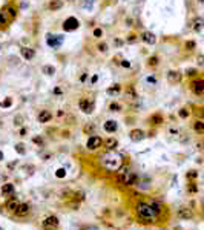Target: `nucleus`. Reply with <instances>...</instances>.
Instances as JSON below:
<instances>
[{"label": "nucleus", "instance_id": "obj_1", "mask_svg": "<svg viewBox=\"0 0 204 230\" xmlns=\"http://www.w3.org/2000/svg\"><path fill=\"white\" fill-rule=\"evenodd\" d=\"M137 215L138 218L141 219V222H147V224H152L155 221V218H157V213L154 212V209L151 207V204H147L144 201H140L137 204Z\"/></svg>", "mask_w": 204, "mask_h": 230}, {"label": "nucleus", "instance_id": "obj_2", "mask_svg": "<svg viewBox=\"0 0 204 230\" xmlns=\"http://www.w3.org/2000/svg\"><path fill=\"white\" fill-rule=\"evenodd\" d=\"M79 107L81 112L85 114H92L94 107H95V101L92 98H88V97H83V98L79 100Z\"/></svg>", "mask_w": 204, "mask_h": 230}, {"label": "nucleus", "instance_id": "obj_3", "mask_svg": "<svg viewBox=\"0 0 204 230\" xmlns=\"http://www.w3.org/2000/svg\"><path fill=\"white\" fill-rule=\"evenodd\" d=\"M120 181L124 184V186H134L135 181H137V175L134 172H126L120 169Z\"/></svg>", "mask_w": 204, "mask_h": 230}, {"label": "nucleus", "instance_id": "obj_4", "mask_svg": "<svg viewBox=\"0 0 204 230\" xmlns=\"http://www.w3.org/2000/svg\"><path fill=\"white\" fill-rule=\"evenodd\" d=\"M41 226H43L45 230H57L58 229V218L54 216V215L46 216L45 219L41 221Z\"/></svg>", "mask_w": 204, "mask_h": 230}, {"label": "nucleus", "instance_id": "obj_5", "mask_svg": "<svg viewBox=\"0 0 204 230\" xmlns=\"http://www.w3.org/2000/svg\"><path fill=\"white\" fill-rule=\"evenodd\" d=\"M80 26V22L75 19V17H68L64 22H63V31L66 32H71V31H75V29H79Z\"/></svg>", "mask_w": 204, "mask_h": 230}, {"label": "nucleus", "instance_id": "obj_6", "mask_svg": "<svg viewBox=\"0 0 204 230\" xmlns=\"http://www.w3.org/2000/svg\"><path fill=\"white\" fill-rule=\"evenodd\" d=\"M101 144H103V140H101L98 135H92V137H89V140L86 143V147L89 150H95V149L101 147Z\"/></svg>", "mask_w": 204, "mask_h": 230}, {"label": "nucleus", "instance_id": "obj_7", "mask_svg": "<svg viewBox=\"0 0 204 230\" xmlns=\"http://www.w3.org/2000/svg\"><path fill=\"white\" fill-rule=\"evenodd\" d=\"M29 210H31V207H29L28 203H20L19 205H17V209L14 210V215L17 218H23V216H26L29 213Z\"/></svg>", "mask_w": 204, "mask_h": 230}, {"label": "nucleus", "instance_id": "obj_8", "mask_svg": "<svg viewBox=\"0 0 204 230\" xmlns=\"http://www.w3.org/2000/svg\"><path fill=\"white\" fill-rule=\"evenodd\" d=\"M179 80H181V74H179L178 71H169L167 72V81L170 84H177V83H179Z\"/></svg>", "mask_w": 204, "mask_h": 230}, {"label": "nucleus", "instance_id": "obj_9", "mask_svg": "<svg viewBox=\"0 0 204 230\" xmlns=\"http://www.w3.org/2000/svg\"><path fill=\"white\" fill-rule=\"evenodd\" d=\"M20 54H22V57L25 58V60H32L35 57V49H32V48H22L20 49Z\"/></svg>", "mask_w": 204, "mask_h": 230}, {"label": "nucleus", "instance_id": "obj_10", "mask_svg": "<svg viewBox=\"0 0 204 230\" xmlns=\"http://www.w3.org/2000/svg\"><path fill=\"white\" fill-rule=\"evenodd\" d=\"M48 11H58L63 8V0H49V3H48Z\"/></svg>", "mask_w": 204, "mask_h": 230}, {"label": "nucleus", "instance_id": "obj_11", "mask_svg": "<svg viewBox=\"0 0 204 230\" xmlns=\"http://www.w3.org/2000/svg\"><path fill=\"white\" fill-rule=\"evenodd\" d=\"M192 90H193L195 94H204V80H195L192 83Z\"/></svg>", "mask_w": 204, "mask_h": 230}, {"label": "nucleus", "instance_id": "obj_12", "mask_svg": "<svg viewBox=\"0 0 204 230\" xmlns=\"http://www.w3.org/2000/svg\"><path fill=\"white\" fill-rule=\"evenodd\" d=\"M46 41L51 48H57L60 43H62V35H48Z\"/></svg>", "mask_w": 204, "mask_h": 230}, {"label": "nucleus", "instance_id": "obj_13", "mask_svg": "<svg viewBox=\"0 0 204 230\" xmlns=\"http://www.w3.org/2000/svg\"><path fill=\"white\" fill-rule=\"evenodd\" d=\"M178 216L183 218V219H190V218L193 216V213H192V210L189 207H179L178 209Z\"/></svg>", "mask_w": 204, "mask_h": 230}, {"label": "nucleus", "instance_id": "obj_14", "mask_svg": "<svg viewBox=\"0 0 204 230\" xmlns=\"http://www.w3.org/2000/svg\"><path fill=\"white\" fill-rule=\"evenodd\" d=\"M51 118H52V114L49 111H46V109L39 112V121L40 123H48V121H51Z\"/></svg>", "mask_w": 204, "mask_h": 230}, {"label": "nucleus", "instance_id": "obj_15", "mask_svg": "<svg viewBox=\"0 0 204 230\" xmlns=\"http://www.w3.org/2000/svg\"><path fill=\"white\" fill-rule=\"evenodd\" d=\"M143 41L147 43V45H155V43H157V37H155V34L147 31V32L143 34Z\"/></svg>", "mask_w": 204, "mask_h": 230}, {"label": "nucleus", "instance_id": "obj_16", "mask_svg": "<svg viewBox=\"0 0 204 230\" xmlns=\"http://www.w3.org/2000/svg\"><path fill=\"white\" fill-rule=\"evenodd\" d=\"M13 193H14V186L11 183H5L2 186V195L3 196H11Z\"/></svg>", "mask_w": 204, "mask_h": 230}, {"label": "nucleus", "instance_id": "obj_17", "mask_svg": "<svg viewBox=\"0 0 204 230\" xmlns=\"http://www.w3.org/2000/svg\"><path fill=\"white\" fill-rule=\"evenodd\" d=\"M144 130H141V129H134L130 132V138L134 141H140V140H143V138H144Z\"/></svg>", "mask_w": 204, "mask_h": 230}, {"label": "nucleus", "instance_id": "obj_18", "mask_svg": "<svg viewBox=\"0 0 204 230\" xmlns=\"http://www.w3.org/2000/svg\"><path fill=\"white\" fill-rule=\"evenodd\" d=\"M13 20L8 14V11H0V25L2 26H8L9 22Z\"/></svg>", "mask_w": 204, "mask_h": 230}, {"label": "nucleus", "instance_id": "obj_19", "mask_svg": "<svg viewBox=\"0 0 204 230\" xmlns=\"http://www.w3.org/2000/svg\"><path fill=\"white\" fill-rule=\"evenodd\" d=\"M103 128H104V130H106V132H109V134H114V132L117 130L118 126H117V123L114 121V120H107V121L104 123Z\"/></svg>", "mask_w": 204, "mask_h": 230}, {"label": "nucleus", "instance_id": "obj_20", "mask_svg": "<svg viewBox=\"0 0 204 230\" xmlns=\"http://www.w3.org/2000/svg\"><path fill=\"white\" fill-rule=\"evenodd\" d=\"M19 204H20V203L17 201L15 198H13V199H8V201L5 203V209H6V210H9V212H13V213H14V210L17 209V205H19Z\"/></svg>", "mask_w": 204, "mask_h": 230}, {"label": "nucleus", "instance_id": "obj_21", "mask_svg": "<svg viewBox=\"0 0 204 230\" xmlns=\"http://www.w3.org/2000/svg\"><path fill=\"white\" fill-rule=\"evenodd\" d=\"M126 97H128L129 100L137 98V90L134 88V84H128V86H126Z\"/></svg>", "mask_w": 204, "mask_h": 230}, {"label": "nucleus", "instance_id": "obj_22", "mask_svg": "<svg viewBox=\"0 0 204 230\" xmlns=\"http://www.w3.org/2000/svg\"><path fill=\"white\" fill-rule=\"evenodd\" d=\"M192 28H193V31L200 32L201 29L204 28V19H203V17H196V19L193 20V26H192Z\"/></svg>", "mask_w": 204, "mask_h": 230}, {"label": "nucleus", "instance_id": "obj_23", "mask_svg": "<svg viewBox=\"0 0 204 230\" xmlns=\"http://www.w3.org/2000/svg\"><path fill=\"white\" fill-rule=\"evenodd\" d=\"M109 95H118L120 92H121V84H112V86H109L107 88V90H106Z\"/></svg>", "mask_w": 204, "mask_h": 230}, {"label": "nucleus", "instance_id": "obj_24", "mask_svg": "<svg viewBox=\"0 0 204 230\" xmlns=\"http://www.w3.org/2000/svg\"><path fill=\"white\" fill-rule=\"evenodd\" d=\"M158 63H160L158 55H152V57L147 58V63H146V65H147V68H157Z\"/></svg>", "mask_w": 204, "mask_h": 230}, {"label": "nucleus", "instance_id": "obj_25", "mask_svg": "<svg viewBox=\"0 0 204 230\" xmlns=\"http://www.w3.org/2000/svg\"><path fill=\"white\" fill-rule=\"evenodd\" d=\"M193 130L196 132V134H204V121H201V120H198V121L193 123Z\"/></svg>", "mask_w": 204, "mask_h": 230}, {"label": "nucleus", "instance_id": "obj_26", "mask_svg": "<svg viewBox=\"0 0 204 230\" xmlns=\"http://www.w3.org/2000/svg\"><path fill=\"white\" fill-rule=\"evenodd\" d=\"M149 123H152V124H161L163 123V115L161 114H154L151 118H149Z\"/></svg>", "mask_w": 204, "mask_h": 230}, {"label": "nucleus", "instance_id": "obj_27", "mask_svg": "<svg viewBox=\"0 0 204 230\" xmlns=\"http://www.w3.org/2000/svg\"><path fill=\"white\" fill-rule=\"evenodd\" d=\"M41 72H43L45 75H54L55 74V68L51 66V65H45L43 68H41Z\"/></svg>", "mask_w": 204, "mask_h": 230}, {"label": "nucleus", "instance_id": "obj_28", "mask_svg": "<svg viewBox=\"0 0 204 230\" xmlns=\"http://www.w3.org/2000/svg\"><path fill=\"white\" fill-rule=\"evenodd\" d=\"M117 144H118V141L115 140V138H107V141H106L107 149H115V147H117Z\"/></svg>", "mask_w": 204, "mask_h": 230}, {"label": "nucleus", "instance_id": "obj_29", "mask_svg": "<svg viewBox=\"0 0 204 230\" xmlns=\"http://www.w3.org/2000/svg\"><path fill=\"white\" fill-rule=\"evenodd\" d=\"M151 207L154 209V212H155V213H157V215H160V213H161V210H163V209H161V207H163V205H161L160 203H157V201H154V203L151 204Z\"/></svg>", "mask_w": 204, "mask_h": 230}, {"label": "nucleus", "instance_id": "obj_30", "mask_svg": "<svg viewBox=\"0 0 204 230\" xmlns=\"http://www.w3.org/2000/svg\"><path fill=\"white\" fill-rule=\"evenodd\" d=\"M178 115H179L181 118H187L189 115H190V112H189V109H187V107H183V109H179Z\"/></svg>", "mask_w": 204, "mask_h": 230}, {"label": "nucleus", "instance_id": "obj_31", "mask_svg": "<svg viewBox=\"0 0 204 230\" xmlns=\"http://www.w3.org/2000/svg\"><path fill=\"white\" fill-rule=\"evenodd\" d=\"M109 111H112V112L121 111V104H118V103H111V104H109Z\"/></svg>", "mask_w": 204, "mask_h": 230}, {"label": "nucleus", "instance_id": "obj_32", "mask_svg": "<svg viewBox=\"0 0 204 230\" xmlns=\"http://www.w3.org/2000/svg\"><path fill=\"white\" fill-rule=\"evenodd\" d=\"M94 128H95V124H94V123H88V126H85V129H83V132H85V134H92Z\"/></svg>", "mask_w": 204, "mask_h": 230}, {"label": "nucleus", "instance_id": "obj_33", "mask_svg": "<svg viewBox=\"0 0 204 230\" xmlns=\"http://www.w3.org/2000/svg\"><path fill=\"white\" fill-rule=\"evenodd\" d=\"M11 104H13V98H11V97H6V100L0 103V106L2 107H9Z\"/></svg>", "mask_w": 204, "mask_h": 230}, {"label": "nucleus", "instance_id": "obj_34", "mask_svg": "<svg viewBox=\"0 0 204 230\" xmlns=\"http://www.w3.org/2000/svg\"><path fill=\"white\" fill-rule=\"evenodd\" d=\"M95 0H83V8L85 9H91Z\"/></svg>", "mask_w": 204, "mask_h": 230}, {"label": "nucleus", "instance_id": "obj_35", "mask_svg": "<svg viewBox=\"0 0 204 230\" xmlns=\"http://www.w3.org/2000/svg\"><path fill=\"white\" fill-rule=\"evenodd\" d=\"M101 35H103V29H101V28H95L94 29V37L95 39H101Z\"/></svg>", "mask_w": 204, "mask_h": 230}, {"label": "nucleus", "instance_id": "obj_36", "mask_svg": "<svg viewBox=\"0 0 204 230\" xmlns=\"http://www.w3.org/2000/svg\"><path fill=\"white\" fill-rule=\"evenodd\" d=\"M187 190H189L190 193H195V192L198 190V187H196V184H195V183H190V184L187 186Z\"/></svg>", "mask_w": 204, "mask_h": 230}, {"label": "nucleus", "instance_id": "obj_37", "mask_svg": "<svg viewBox=\"0 0 204 230\" xmlns=\"http://www.w3.org/2000/svg\"><path fill=\"white\" fill-rule=\"evenodd\" d=\"M97 49H98L100 52H106V49H107V45H106V43H98Z\"/></svg>", "mask_w": 204, "mask_h": 230}, {"label": "nucleus", "instance_id": "obj_38", "mask_svg": "<svg viewBox=\"0 0 204 230\" xmlns=\"http://www.w3.org/2000/svg\"><path fill=\"white\" fill-rule=\"evenodd\" d=\"M196 175H198V173H196L195 170H189V172H187V178H189V180H195Z\"/></svg>", "mask_w": 204, "mask_h": 230}, {"label": "nucleus", "instance_id": "obj_39", "mask_svg": "<svg viewBox=\"0 0 204 230\" xmlns=\"http://www.w3.org/2000/svg\"><path fill=\"white\" fill-rule=\"evenodd\" d=\"M15 150H17L19 154H23V152H25V146H23V144H17V146H15Z\"/></svg>", "mask_w": 204, "mask_h": 230}, {"label": "nucleus", "instance_id": "obj_40", "mask_svg": "<svg viewBox=\"0 0 204 230\" xmlns=\"http://www.w3.org/2000/svg\"><path fill=\"white\" fill-rule=\"evenodd\" d=\"M14 121H15V126H20V124L23 123V118H22V115H17Z\"/></svg>", "mask_w": 204, "mask_h": 230}, {"label": "nucleus", "instance_id": "obj_41", "mask_svg": "<svg viewBox=\"0 0 204 230\" xmlns=\"http://www.w3.org/2000/svg\"><path fill=\"white\" fill-rule=\"evenodd\" d=\"M186 48H187V49H192V48H195V43L193 41H187V43H186Z\"/></svg>", "mask_w": 204, "mask_h": 230}, {"label": "nucleus", "instance_id": "obj_42", "mask_svg": "<svg viewBox=\"0 0 204 230\" xmlns=\"http://www.w3.org/2000/svg\"><path fill=\"white\" fill-rule=\"evenodd\" d=\"M55 175H57V177H64V170H63V169H58Z\"/></svg>", "mask_w": 204, "mask_h": 230}, {"label": "nucleus", "instance_id": "obj_43", "mask_svg": "<svg viewBox=\"0 0 204 230\" xmlns=\"http://www.w3.org/2000/svg\"><path fill=\"white\" fill-rule=\"evenodd\" d=\"M135 40H137V35H129V37H128L129 43H132V41H135Z\"/></svg>", "mask_w": 204, "mask_h": 230}, {"label": "nucleus", "instance_id": "obj_44", "mask_svg": "<svg viewBox=\"0 0 204 230\" xmlns=\"http://www.w3.org/2000/svg\"><path fill=\"white\" fill-rule=\"evenodd\" d=\"M54 94H55V95H62V89H60V88H55V89H54Z\"/></svg>", "mask_w": 204, "mask_h": 230}, {"label": "nucleus", "instance_id": "obj_45", "mask_svg": "<svg viewBox=\"0 0 204 230\" xmlns=\"http://www.w3.org/2000/svg\"><path fill=\"white\" fill-rule=\"evenodd\" d=\"M121 65L124 66V68H129V66H130V63L128 62V60H123V62H121Z\"/></svg>", "mask_w": 204, "mask_h": 230}, {"label": "nucleus", "instance_id": "obj_46", "mask_svg": "<svg viewBox=\"0 0 204 230\" xmlns=\"http://www.w3.org/2000/svg\"><path fill=\"white\" fill-rule=\"evenodd\" d=\"M86 78H88V74H83V75L80 77V81H81V83H85V81H86Z\"/></svg>", "mask_w": 204, "mask_h": 230}, {"label": "nucleus", "instance_id": "obj_47", "mask_svg": "<svg viewBox=\"0 0 204 230\" xmlns=\"http://www.w3.org/2000/svg\"><path fill=\"white\" fill-rule=\"evenodd\" d=\"M97 80H98V75H94V77H92V84L97 83Z\"/></svg>", "mask_w": 204, "mask_h": 230}, {"label": "nucleus", "instance_id": "obj_48", "mask_svg": "<svg viewBox=\"0 0 204 230\" xmlns=\"http://www.w3.org/2000/svg\"><path fill=\"white\" fill-rule=\"evenodd\" d=\"M32 141H34V143H39V144H41V138H34Z\"/></svg>", "mask_w": 204, "mask_h": 230}, {"label": "nucleus", "instance_id": "obj_49", "mask_svg": "<svg viewBox=\"0 0 204 230\" xmlns=\"http://www.w3.org/2000/svg\"><path fill=\"white\" fill-rule=\"evenodd\" d=\"M193 74H195L193 69H189V71H187V75H193Z\"/></svg>", "mask_w": 204, "mask_h": 230}, {"label": "nucleus", "instance_id": "obj_50", "mask_svg": "<svg viewBox=\"0 0 204 230\" xmlns=\"http://www.w3.org/2000/svg\"><path fill=\"white\" fill-rule=\"evenodd\" d=\"M25 134H26V129H22V130H20V135L23 137V135H25Z\"/></svg>", "mask_w": 204, "mask_h": 230}, {"label": "nucleus", "instance_id": "obj_51", "mask_svg": "<svg viewBox=\"0 0 204 230\" xmlns=\"http://www.w3.org/2000/svg\"><path fill=\"white\" fill-rule=\"evenodd\" d=\"M57 115H58V117H62V115H64V112H63V111H58Z\"/></svg>", "mask_w": 204, "mask_h": 230}, {"label": "nucleus", "instance_id": "obj_52", "mask_svg": "<svg viewBox=\"0 0 204 230\" xmlns=\"http://www.w3.org/2000/svg\"><path fill=\"white\" fill-rule=\"evenodd\" d=\"M3 160V152H0V161Z\"/></svg>", "mask_w": 204, "mask_h": 230}, {"label": "nucleus", "instance_id": "obj_53", "mask_svg": "<svg viewBox=\"0 0 204 230\" xmlns=\"http://www.w3.org/2000/svg\"><path fill=\"white\" fill-rule=\"evenodd\" d=\"M68 2H71V3H72V2H75V0H68Z\"/></svg>", "mask_w": 204, "mask_h": 230}, {"label": "nucleus", "instance_id": "obj_54", "mask_svg": "<svg viewBox=\"0 0 204 230\" xmlns=\"http://www.w3.org/2000/svg\"><path fill=\"white\" fill-rule=\"evenodd\" d=\"M200 2H204V0H200Z\"/></svg>", "mask_w": 204, "mask_h": 230}, {"label": "nucleus", "instance_id": "obj_55", "mask_svg": "<svg viewBox=\"0 0 204 230\" xmlns=\"http://www.w3.org/2000/svg\"><path fill=\"white\" fill-rule=\"evenodd\" d=\"M203 209H204V204H203Z\"/></svg>", "mask_w": 204, "mask_h": 230}, {"label": "nucleus", "instance_id": "obj_56", "mask_svg": "<svg viewBox=\"0 0 204 230\" xmlns=\"http://www.w3.org/2000/svg\"><path fill=\"white\" fill-rule=\"evenodd\" d=\"M114 2H115V0H114Z\"/></svg>", "mask_w": 204, "mask_h": 230}]
</instances>
